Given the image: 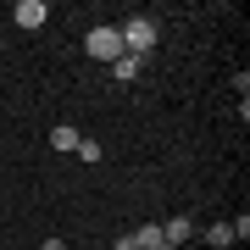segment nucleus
Masks as SVG:
<instances>
[{
	"mask_svg": "<svg viewBox=\"0 0 250 250\" xmlns=\"http://www.w3.org/2000/svg\"><path fill=\"white\" fill-rule=\"evenodd\" d=\"M117 34H123V56H139V62H145V50L156 45V22L150 17H128Z\"/></svg>",
	"mask_w": 250,
	"mask_h": 250,
	"instance_id": "nucleus-1",
	"label": "nucleus"
},
{
	"mask_svg": "<svg viewBox=\"0 0 250 250\" xmlns=\"http://www.w3.org/2000/svg\"><path fill=\"white\" fill-rule=\"evenodd\" d=\"M78 128H72V123H62V128H56V134H50V145H56V150H78Z\"/></svg>",
	"mask_w": 250,
	"mask_h": 250,
	"instance_id": "nucleus-6",
	"label": "nucleus"
},
{
	"mask_svg": "<svg viewBox=\"0 0 250 250\" xmlns=\"http://www.w3.org/2000/svg\"><path fill=\"white\" fill-rule=\"evenodd\" d=\"M83 50H89L95 62H117V56H123V34H117L111 22H106V28H89V39H83Z\"/></svg>",
	"mask_w": 250,
	"mask_h": 250,
	"instance_id": "nucleus-2",
	"label": "nucleus"
},
{
	"mask_svg": "<svg viewBox=\"0 0 250 250\" xmlns=\"http://www.w3.org/2000/svg\"><path fill=\"white\" fill-rule=\"evenodd\" d=\"M11 17H17V28H45V0H17V11H11Z\"/></svg>",
	"mask_w": 250,
	"mask_h": 250,
	"instance_id": "nucleus-3",
	"label": "nucleus"
},
{
	"mask_svg": "<svg viewBox=\"0 0 250 250\" xmlns=\"http://www.w3.org/2000/svg\"><path fill=\"white\" fill-rule=\"evenodd\" d=\"M111 72H117L123 83H134V78H139V56H117V62H111Z\"/></svg>",
	"mask_w": 250,
	"mask_h": 250,
	"instance_id": "nucleus-7",
	"label": "nucleus"
},
{
	"mask_svg": "<svg viewBox=\"0 0 250 250\" xmlns=\"http://www.w3.org/2000/svg\"><path fill=\"white\" fill-rule=\"evenodd\" d=\"M39 250H67V239H45V245H39Z\"/></svg>",
	"mask_w": 250,
	"mask_h": 250,
	"instance_id": "nucleus-10",
	"label": "nucleus"
},
{
	"mask_svg": "<svg viewBox=\"0 0 250 250\" xmlns=\"http://www.w3.org/2000/svg\"><path fill=\"white\" fill-rule=\"evenodd\" d=\"M78 156H83V161H100V156H106V150H100L95 139H78Z\"/></svg>",
	"mask_w": 250,
	"mask_h": 250,
	"instance_id": "nucleus-9",
	"label": "nucleus"
},
{
	"mask_svg": "<svg viewBox=\"0 0 250 250\" xmlns=\"http://www.w3.org/2000/svg\"><path fill=\"white\" fill-rule=\"evenodd\" d=\"M128 239H134V250H161V223H145V228L128 233Z\"/></svg>",
	"mask_w": 250,
	"mask_h": 250,
	"instance_id": "nucleus-5",
	"label": "nucleus"
},
{
	"mask_svg": "<svg viewBox=\"0 0 250 250\" xmlns=\"http://www.w3.org/2000/svg\"><path fill=\"white\" fill-rule=\"evenodd\" d=\"M117 250H134V239H128V233H123V239H117Z\"/></svg>",
	"mask_w": 250,
	"mask_h": 250,
	"instance_id": "nucleus-11",
	"label": "nucleus"
},
{
	"mask_svg": "<svg viewBox=\"0 0 250 250\" xmlns=\"http://www.w3.org/2000/svg\"><path fill=\"white\" fill-rule=\"evenodd\" d=\"M189 233H195V223H189V217H172V223H161V245H167V250H178Z\"/></svg>",
	"mask_w": 250,
	"mask_h": 250,
	"instance_id": "nucleus-4",
	"label": "nucleus"
},
{
	"mask_svg": "<svg viewBox=\"0 0 250 250\" xmlns=\"http://www.w3.org/2000/svg\"><path fill=\"white\" fill-rule=\"evenodd\" d=\"M161 250H167V245H161Z\"/></svg>",
	"mask_w": 250,
	"mask_h": 250,
	"instance_id": "nucleus-12",
	"label": "nucleus"
},
{
	"mask_svg": "<svg viewBox=\"0 0 250 250\" xmlns=\"http://www.w3.org/2000/svg\"><path fill=\"white\" fill-rule=\"evenodd\" d=\"M206 245H217V250H223V245H233V233H228V223H211V228H206Z\"/></svg>",
	"mask_w": 250,
	"mask_h": 250,
	"instance_id": "nucleus-8",
	"label": "nucleus"
}]
</instances>
